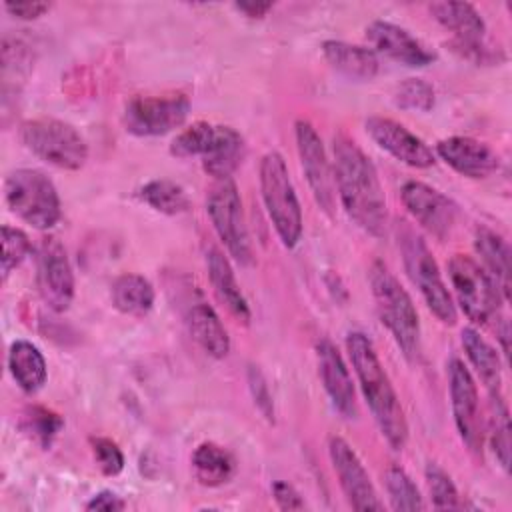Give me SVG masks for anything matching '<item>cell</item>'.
I'll return each mask as SVG.
<instances>
[{
  "instance_id": "1",
  "label": "cell",
  "mask_w": 512,
  "mask_h": 512,
  "mask_svg": "<svg viewBox=\"0 0 512 512\" xmlns=\"http://www.w3.org/2000/svg\"><path fill=\"white\" fill-rule=\"evenodd\" d=\"M332 154L334 186L344 212L366 234L382 238L388 228V210L374 162L342 132L332 140Z\"/></svg>"
},
{
  "instance_id": "2",
  "label": "cell",
  "mask_w": 512,
  "mask_h": 512,
  "mask_svg": "<svg viewBox=\"0 0 512 512\" xmlns=\"http://www.w3.org/2000/svg\"><path fill=\"white\" fill-rule=\"evenodd\" d=\"M346 350L378 430L390 448L402 450L408 442L406 414L372 340L362 332H350L346 336Z\"/></svg>"
},
{
  "instance_id": "3",
  "label": "cell",
  "mask_w": 512,
  "mask_h": 512,
  "mask_svg": "<svg viewBox=\"0 0 512 512\" xmlns=\"http://www.w3.org/2000/svg\"><path fill=\"white\" fill-rule=\"evenodd\" d=\"M368 280L380 322L386 326L400 352L414 362L420 354V318L410 294L380 260L372 262Z\"/></svg>"
},
{
  "instance_id": "4",
  "label": "cell",
  "mask_w": 512,
  "mask_h": 512,
  "mask_svg": "<svg viewBox=\"0 0 512 512\" xmlns=\"http://www.w3.org/2000/svg\"><path fill=\"white\" fill-rule=\"evenodd\" d=\"M398 248L410 282L418 288L428 310L442 324H456V304L446 288L442 272L424 238L406 222L398 224Z\"/></svg>"
},
{
  "instance_id": "5",
  "label": "cell",
  "mask_w": 512,
  "mask_h": 512,
  "mask_svg": "<svg viewBox=\"0 0 512 512\" xmlns=\"http://www.w3.org/2000/svg\"><path fill=\"white\" fill-rule=\"evenodd\" d=\"M260 194L266 214L286 248H294L302 236V208L280 152H266L258 168Z\"/></svg>"
},
{
  "instance_id": "6",
  "label": "cell",
  "mask_w": 512,
  "mask_h": 512,
  "mask_svg": "<svg viewBox=\"0 0 512 512\" xmlns=\"http://www.w3.org/2000/svg\"><path fill=\"white\" fill-rule=\"evenodd\" d=\"M4 200L12 214L38 230L52 228L62 216L54 182L34 168H18L6 176Z\"/></svg>"
},
{
  "instance_id": "7",
  "label": "cell",
  "mask_w": 512,
  "mask_h": 512,
  "mask_svg": "<svg viewBox=\"0 0 512 512\" xmlns=\"http://www.w3.org/2000/svg\"><path fill=\"white\" fill-rule=\"evenodd\" d=\"M22 144L40 160L62 170H80L88 160L84 136L58 118H32L20 124Z\"/></svg>"
},
{
  "instance_id": "8",
  "label": "cell",
  "mask_w": 512,
  "mask_h": 512,
  "mask_svg": "<svg viewBox=\"0 0 512 512\" xmlns=\"http://www.w3.org/2000/svg\"><path fill=\"white\" fill-rule=\"evenodd\" d=\"M206 214L228 254L242 266L252 264V242L244 218L242 198L232 178L214 180L206 192Z\"/></svg>"
},
{
  "instance_id": "9",
  "label": "cell",
  "mask_w": 512,
  "mask_h": 512,
  "mask_svg": "<svg viewBox=\"0 0 512 512\" xmlns=\"http://www.w3.org/2000/svg\"><path fill=\"white\" fill-rule=\"evenodd\" d=\"M448 276L456 302L474 324L484 326L498 314L504 298L488 272L472 256L454 254L448 260Z\"/></svg>"
},
{
  "instance_id": "10",
  "label": "cell",
  "mask_w": 512,
  "mask_h": 512,
  "mask_svg": "<svg viewBox=\"0 0 512 512\" xmlns=\"http://www.w3.org/2000/svg\"><path fill=\"white\" fill-rule=\"evenodd\" d=\"M190 112V98L186 94L162 96H134L126 102L122 122L126 132L148 138L162 136L180 128Z\"/></svg>"
},
{
  "instance_id": "11",
  "label": "cell",
  "mask_w": 512,
  "mask_h": 512,
  "mask_svg": "<svg viewBox=\"0 0 512 512\" xmlns=\"http://www.w3.org/2000/svg\"><path fill=\"white\" fill-rule=\"evenodd\" d=\"M294 134H296L298 158H300L304 176L308 180L310 192H312L316 204L328 216H332L334 208H336V196H334L336 186H334L332 164L324 150L322 138L308 120H296Z\"/></svg>"
},
{
  "instance_id": "12",
  "label": "cell",
  "mask_w": 512,
  "mask_h": 512,
  "mask_svg": "<svg viewBox=\"0 0 512 512\" xmlns=\"http://www.w3.org/2000/svg\"><path fill=\"white\" fill-rule=\"evenodd\" d=\"M448 390H450V406L456 430L462 442L472 452H482L484 432H482V416H480V400L474 376L466 368V364L458 358L448 362Z\"/></svg>"
},
{
  "instance_id": "13",
  "label": "cell",
  "mask_w": 512,
  "mask_h": 512,
  "mask_svg": "<svg viewBox=\"0 0 512 512\" xmlns=\"http://www.w3.org/2000/svg\"><path fill=\"white\" fill-rule=\"evenodd\" d=\"M38 292L52 312H66L74 300V272L66 248L54 236L38 244Z\"/></svg>"
},
{
  "instance_id": "14",
  "label": "cell",
  "mask_w": 512,
  "mask_h": 512,
  "mask_svg": "<svg viewBox=\"0 0 512 512\" xmlns=\"http://www.w3.org/2000/svg\"><path fill=\"white\" fill-rule=\"evenodd\" d=\"M400 198L408 214L426 232L440 240L450 236L458 218V206L454 200L418 180L406 182L400 190Z\"/></svg>"
},
{
  "instance_id": "15",
  "label": "cell",
  "mask_w": 512,
  "mask_h": 512,
  "mask_svg": "<svg viewBox=\"0 0 512 512\" xmlns=\"http://www.w3.org/2000/svg\"><path fill=\"white\" fill-rule=\"evenodd\" d=\"M328 456L332 462V468L338 476L340 488L348 500V504L354 510H382L384 504L380 502L376 488L370 480V474L366 472L362 460L352 450V446L340 438L330 436L328 438Z\"/></svg>"
},
{
  "instance_id": "16",
  "label": "cell",
  "mask_w": 512,
  "mask_h": 512,
  "mask_svg": "<svg viewBox=\"0 0 512 512\" xmlns=\"http://www.w3.org/2000/svg\"><path fill=\"white\" fill-rule=\"evenodd\" d=\"M364 126L368 136L398 162L410 168L434 166V152L428 148V144L400 122L384 116H370Z\"/></svg>"
},
{
  "instance_id": "17",
  "label": "cell",
  "mask_w": 512,
  "mask_h": 512,
  "mask_svg": "<svg viewBox=\"0 0 512 512\" xmlns=\"http://www.w3.org/2000/svg\"><path fill=\"white\" fill-rule=\"evenodd\" d=\"M366 38L376 54L380 52L390 60L410 68H424L436 60V54L424 42L412 36L406 28L388 20L370 22L366 26Z\"/></svg>"
},
{
  "instance_id": "18",
  "label": "cell",
  "mask_w": 512,
  "mask_h": 512,
  "mask_svg": "<svg viewBox=\"0 0 512 512\" xmlns=\"http://www.w3.org/2000/svg\"><path fill=\"white\" fill-rule=\"evenodd\" d=\"M316 360H318V374L322 386L334 406L344 418L356 416V392L352 384L350 370L336 348V344L328 338L318 340L316 344Z\"/></svg>"
},
{
  "instance_id": "19",
  "label": "cell",
  "mask_w": 512,
  "mask_h": 512,
  "mask_svg": "<svg viewBox=\"0 0 512 512\" xmlns=\"http://www.w3.org/2000/svg\"><path fill=\"white\" fill-rule=\"evenodd\" d=\"M436 154L466 178H488L498 170V154L484 142L470 136H450L436 144Z\"/></svg>"
},
{
  "instance_id": "20",
  "label": "cell",
  "mask_w": 512,
  "mask_h": 512,
  "mask_svg": "<svg viewBox=\"0 0 512 512\" xmlns=\"http://www.w3.org/2000/svg\"><path fill=\"white\" fill-rule=\"evenodd\" d=\"M186 326L190 336L200 344V348L212 358H224L230 352V336L216 314V310L198 292L190 296L186 304Z\"/></svg>"
},
{
  "instance_id": "21",
  "label": "cell",
  "mask_w": 512,
  "mask_h": 512,
  "mask_svg": "<svg viewBox=\"0 0 512 512\" xmlns=\"http://www.w3.org/2000/svg\"><path fill=\"white\" fill-rule=\"evenodd\" d=\"M322 54L336 72L350 80H372L380 70L378 54L366 46L344 40H324Z\"/></svg>"
},
{
  "instance_id": "22",
  "label": "cell",
  "mask_w": 512,
  "mask_h": 512,
  "mask_svg": "<svg viewBox=\"0 0 512 512\" xmlns=\"http://www.w3.org/2000/svg\"><path fill=\"white\" fill-rule=\"evenodd\" d=\"M206 268H208V276H210V282H212V288H214L218 300L230 310V314L234 318L248 324L252 318L248 300L242 294V290L236 282L234 270H232L228 258L222 254V250H218L214 246H210L206 250Z\"/></svg>"
},
{
  "instance_id": "23",
  "label": "cell",
  "mask_w": 512,
  "mask_h": 512,
  "mask_svg": "<svg viewBox=\"0 0 512 512\" xmlns=\"http://www.w3.org/2000/svg\"><path fill=\"white\" fill-rule=\"evenodd\" d=\"M432 18L452 32V42H482L486 22L480 12L468 2H432L428 6Z\"/></svg>"
},
{
  "instance_id": "24",
  "label": "cell",
  "mask_w": 512,
  "mask_h": 512,
  "mask_svg": "<svg viewBox=\"0 0 512 512\" xmlns=\"http://www.w3.org/2000/svg\"><path fill=\"white\" fill-rule=\"evenodd\" d=\"M246 154L244 138L232 126L216 124V136L208 152L202 156V168L214 180L232 178L234 170L242 164Z\"/></svg>"
},
{
  "instance_id": "25",
  "label": "cell",
  "mask_w": 512,
  "mask_h": 512,
  "mask_svg": "<svg viewBox=\"0 0 512 512\" xmlns=\"http://www.w3.org/2000/svg\"><path fill=\"white\" fill-rule=\"evenodd\" d=\"M474 248L482 260V268L494 280L502 298H510V248L508 242L486 226H478L474 234Z\"/></svg>"
},
{
  "instance_id": "26",
  "label": "cell",
  "mask_w": 512,
  "mask_h": 512,
  "mask_svg": "<svg viewBox=\"0 0 512 512\" xmlns=\"http://www.w3.org/2000/svg\"><path fill=\"white\" fill-rule=\"evenodd\" d=\"M460 336H462V348L470 364L474 366L478 378L486 386L488 396L502 394V366L494 346L488 344L480 336V332L474 328H464Z\"/></svg>"
},
{
  "instance_id": "27",
  "label": "cell",
  "mask_w": 512,
  "mask_h": 512,
  "mask_svg": "<svg viewBox=\"0 0 512 512\" xmlns=\"http://www.w3.org/2000/svg\"><path fill=\"white\" fill-rule=\"evenodd\" d=\"M8 370L14 382L28 394L38 392L48 376L46 360L38 346L28 340H16L8 352Z\"/></svg>"
},
{
  "instance_id": "28",
  "label": "cell",
  "mask_w": 512,
  "mask_h": 512,
  "mask_svg": "<svg viewBox=\"0 0 512 512\" xmlns=\"http://www.w3.org/2000/svg\"><path fill=\"white\" fill-rule=\"evenodd\" d=\"M112 304L118 312L126 314V316H134V318H142L146 316L152 306H154V286L150 284L148 278L134 274V272H126L120 274L114 282H112Z\"/></svg>"
},
{
  "instance_id": "29",
  "label": "cell",
  "mask_w": 512,
  "mask_h": 512,
  "mask_svg": "<svg viewBox=\"0 0 512 512\" xmlns=\"http://www.w3.org/2000/svg\"><path fill=\"white\" fill-rule=\"evenodd\" d=\"M192 470L202 486L216 488L234 476L236 460L222 446L214 442H202L192 454Z\"/></svg>"
},
{
  "instance_id": "30",
  "label": "cell",
  "mask_w": 512,
  "mask_h": 512,
  "mask_svg": "<svg viewBox=\"0 0 512 512\" xmlns=\"http://www.w3.org/2000/svg\"><path fill=\"white\" fill-rule=\"evenodd\" d=\"M138 198L144 204H148L152 210L166 214V216L184 214L190 208L186 190L168 178H156V180L146 182L138 190Z\"/></svg>"
},
{
  "instance_id": "31",
  "label": "cell",
  "mask_w": 512,
  "mask_h": 512,
  "mask_svg": "<svg viewBox=\"0 0 512 512\" xmlns=\"http://www.w3.org/2000/svg\"><path fill=\"white\" fill-rule=\"evenodd\" d=\"M386 492L394 510H424L426 502L414 480L400 466H390L384 474Z\"/></svg>"
},
{
  "instance_id": "32",
  "label": "cell",
  "mask_w": 512,
  "mask_h": 512,
  "mask_svg": "<svg viewBox=\"0 0 512 512\" xmlns=\"http://www.w3.org/2000/svg\"><path fill=\"white\" fill-rule=\"evenodd\" d=\"M32 70V52L26 44L20 40L4 38L2 42V94H6L12 88V82H16V88L28 78Z\"/></svg>"
},
{
  "instance_id": "33",
  "label": "cell",
  "mask_w": 512,
  "mask_h": 512,
  "mask_svg": "<svg viewBox=\"0 0 512 512\" xmlns=\"http://www.w3.org/2000/svg\"><path fill=\"white\" fill-rule=\"evenodd\" d=\"M216 136V124L198 120L184 128L170 144V154L176 158H192V156H204L208 148L212 146Z\"/></svg>"
},
{
  "instance_id": "34",
  "label": "cell",
  "mask_w": 512,
  "mask_h": 512,
  "mask_svg": "<svg viewBox=\"0 0 512 512\" xmlns=\"http://www.w3.org/2000/svg\"><path fill=\"white\" fill-rule=\"evenodd\" d=\"M424 478L432 506L436 510H458L464 506L454 480L442 466H438L436 462H428L424 468Z\"/></svg>"
},
{
  "instance_id": "35",
  "label": "cell",
  "mask_w": 512,
  "mask_h": 512,
  "mask_svg": "<svg viewBox=\"0 0 512 512\" xmlns=\"http://www.w3.org/2000/svg\"><path fill=\"white\" fill-rule=\"evenodd\" d=\"M490 442L496 460L508 472L510 468V426H508V408L502 394L490 396Z\"/></svg>"
},
{
  "instance_id": "36",
  "label": "cell",
  "mask_w": 512,
  "mask_h": 512,
  "mask_svg": "<svg viewBox=\"0 0 512 512\" xmlns=\"http://www.w3.org/2000/svg\"><path fill=\"white\" fill-rule=\"evenodd\" d=\"M62 426L64 420L44 406H30L22 416L24 432H28L30 438H34L42 448H50Z\"/></svg>"
},
{
  "instance_id": "37",
  "label": "cell",
  "mask_w": 512,
  "mask_h": 512,
  "mask_svg": "<svg viewBox=\"0 0 512 512\" xmlns=\"http://www.w3.org/2000/svg\"><path fill=\"white\" fill-rule=\"evenodd\" d=\"M434 88L422 78H406L394 90V104L402 110L430 112L434 108Z\"/></svg>"
},
{
  "instance_id": "38",
  "label": "cell",
  "mask_w": 512,
  "mask_h": 512,
  "mask_svg": "<svg viewBox=\"0 0 512 512\" xmlns=\"http://www.w3.org/2000/svg\"><path fill=\"white\" fill-rule=\"evenodd\" d=\"M32 252L30 238L14 226H2V282L8 280L10 272L16 270L26 256Z\"/></svg>"
},
{
  "instance_id": "39",
  "label": "cell",
  "mask_w": 512,
  "mask_h": 512,
  "mask_svg": "<svg viewBox=\"0 0 512 512\" xmlns=\"http://www.w3.org/2000/svg\"><path fill=\"white\" fill-rule=\"evenodd\" d=\"M90 444H92L94 460H96V464H98L102 474L116 476V474L122 472V468H124V454H122V450L118 448V444L114 440L98 436V438H92Z\"/></svg>"
},
{
  "instance_id": "40",
  "label": "cell",
  "mask_w": 512,
  "mask_h": 512,
  "mask_svg": "<svg viewBox=\"0 0 512 512\" xmlns=\"http://www.w3.org/2000/svg\"><path fill=\"white\" fill-rule=\"evenodd\" d=\"M248 388L252 394V400L256 404V408L260 410V414L268 420L274 422V400H272V392L268 388V382L262 374V370L258 366H248Z\"/></svg>"
},
{
  "instance_id": "41",
  "label": "cell",
  "mask_w": 512,
  "mask_h": 512,
  "mask_svg": "<svg viewBox=\"0 0 512 512\" xmlns=\"http://www.w3.org/2000/svg\"><path fill=\"white\" fill-rule=\"evenodd\" d=\"M272 496L280 510H304L306 508V502L300 496V492L284 480H276L272 484Z\"/></svg>"
},
{
  "instance_id": "42",
  "label": "cell",
  "mask_w": 512,
  "mask_h": 512,
  "mask_svg": "<svg viewBox=\"0 0 512 512\" xmlns=\"http://www.w3.org/2000/svg\"><path fill=\"white\" fill-rule=\"evenodd\" d=\"M4 8L18 20H36L50 10V4L38 2V0H24V2H6Z\"/></svg>"
},
{
  "instance_id": "43",
  "label": "cell",
  "mask_w": 512,
  "mask_h": 512,
  "mask_svg": "<svg viewBox=\"0 0 512 512\" xmlns=\"http://www.w3.org/2000/svg\"><path fill=\"white\" fill-rule=\"evenodd\" d=\"M126 502L112 490H102L98 494H94L88 502H86V510H102V512H116V510H124Z\"/></svg>"
},
{
  "instance_id": "44",
  "label": "cell",
  "mask_w": 512,
  "mask_h": 512,
  "mask_svg": "<svg viewBox=\"0 0 512 512\" xmlns=\"http://www.w3.org/2000/svg\"><path fill=\"white\" fill-rule=\"evenodd\" d=\"M236 10H240L242 14H246L248 18H264L270 10H272V2H236L234 4Z\"/></svg>"
}]
</instances>
